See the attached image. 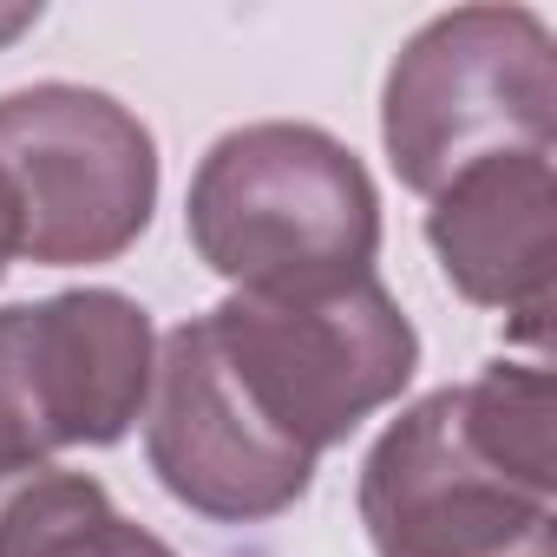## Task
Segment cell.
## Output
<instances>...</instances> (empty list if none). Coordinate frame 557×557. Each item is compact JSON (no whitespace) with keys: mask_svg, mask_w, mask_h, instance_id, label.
<instances>
[{"mask_svg":"<svg viewBox=\"0 0 557 557\" xmlns=\"http://www.w3.org/2000/svg\"><path fill=\"white\" fill-rule=\"evenodd\" d=\"M14 256H21V223H14V197H8V184H0V275H8Z\"/></svg>","mask_w":557,"mask_h":557,"instance_id":"30bf717a","label":"cell"},{"mask_svg":"<svg viewBox=\"0 0 557 557\" xmlns=\"http://www.w3.org/2000/svg\"><path fill=\"white\" fill-rule=\"evenodd\" d=\"M203 329L249 413L309 459H322L361 420L400 400L420 368V335L407 309L381 289V275L315 296L230 289L203 315Z\"/></svg>","mask_w":557,"mask_h":557,"instance_id":"3957f363","label":"cell"},{"mask_svg":"<svg viewBox=\"0 0 557 557\" xmlns=\"http://www.w3.org/2000/svg\"><path fill=\"white\" fill-rule=\"evenodd\" d=\"M0 184L27 262H119L158 210V138L112 92L66 79L21 86L0 99Z\"/></svg>","mask_w":557,"mask_h":557,"instance_id":"5b68a950","label":"cell"},{"mask_svg":"<svg viewBox=\"0 0 557 557\" xmlns=\"http://www.w3.org/2000/svg\"><path fill=\"white\" fill-rule=\"evenodd\" d=\"M34 27H40V8H0V47H14Z\"/></svg>","mask_w":557,"mask_h":557,"instance_id":"8fae6325","label":"cell"},{"mask_svg":"<svg viewBox=\"0 0 557 557\" xmlns=\"http://www.w3.org/2000/svg\"><path fill=\"white\" fill-rule=\"evenodd\" d=\"M550 210H557V171L550 151H505L453 184L433 190L426 243L440 256V275L472 302L505 315V329L524 348H544L550 335Z\"/></svg>","mask_w":557,"mask_h":557,"instance_id":"ba28073f","label":"cell"},{"mask_svg":"<svg viewBox=\"0 0 557 557\" xmlns=\"http://www.w3.org/2000/svg\"><path fill=\"white\" fill-rule=\"evenodd\" d=\"M138 420H145V459L158 485L216 524L283 518L315 485V459L296 453L289 440H275L223 374L203 315L177 322L158 342V368Z\"/></svg>","mask_w":557,"mask_h":557,"instance_id":"52a82bcc","label":"cell"},{"mask_svg":"<svg viewBox=\"0 0 557 557\" xmlns=\"http://www.w3.org/2000/svg\"><path fill=\"white\" fill-rule=\"evenodd\" d=\"M184 230L236 296H315L374 275L381 190L335 132L262 119L203 151Z\"/></svg>","mask_w":557,"mask_h":557,"instance_id":"7a4b0ae2","label":"cell"},{"mask_svg":"<svg viewBox=\"0 0 557 557\" xmlns=\"http://www.w3.org/2000/svg\"><path fill=\"white\" fill-rule=\"evenodd\" d=\"M158 335L119 289H66L0 309V472L66 446H119L151 394Z\"/></svg>","mask_w":557,"mask_h":557,"instance_id":"8992f818","label":"cell"},{"mask_svg":"<svg viewBox=\"0 0 557 557\" xmlns=\"http://www.w3.org/2000/svg\"><path fill=\"white\" fill-rule=\"evenodd\" d=\"M0 557H177L132 524L92 472L21 466L0 472Z\"/></svg>","mask_w":557,"mask_h":557,"instance_id":"9c48e42d","label":"cell"},{"mask_svg":"<svg viewBox=\"0 0 557 557\" xmlns=\"http://www.w3.org/2000/svg\"><path fill=\"white\" fill-rule=\"evenodd\" d=\"M557 47L531 8H453L387 66L381 145L420 197L505 151H550Z\"/></svg>","mask_w":557,"mask_h":557,"instance_id":"277c9868","label":"cell"},{"mask_svg":"<svg viewBox=\"0 0 557 557\" xmlns=\"http://www.w3.org/2000/svg\"><path fill=\"white\" fill-rule=\"evenodd\" d=\"M374 557H557V413L537 361L440 387L361 459Z\"/></svg>","mask_w":557,"mask_h":557,"instance_id":"6da1fadb","label":"cell"}]
</instances>
